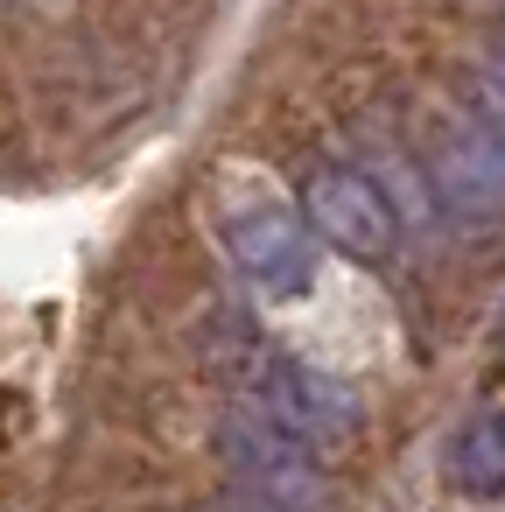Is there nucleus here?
I'll use <instances>...</instances> for the list:
<instances>
[{"label":"nucleus","mask_w":505,"mask_h":512,"mask_svg":"<svg viewBox=\"0 0 505 512\" xmlns=\"http://www.w3.org/2000/svg\"><path fill=\"white\" fill-rule=\"evenodd\" d=\"M225 253L232 267L267 288V295H302L316 281V239H309V218L288 211V204H239L225 218Z\"/></svg>","instance_id":"4"},{"label":"nucleus","mask_w":505,"mask_h":512,"mask_svg":"<svg viewBox=\"0 0 505 512\" xmlns=\"http://www.w3.org/2000/svg\"><path fill=\"white\" fill-rule=\"evenodd\" d=\"M435 183H442V197H449L456 211L491 218V211H505V148H498L484 127L463 120V127L442 141V155H435Z\"/></svg>","instance_id":"5"},{"label":"nucleus","mask_w":505,"mask_h":512,"mask_svg":"<svg viewBox=\"0 0 505 512\" xmlns=\"http://www.w3.org/2000/svg\"><path fill=\"white\" fill-rule=\"evenodd\" d=\"M498 64H505V57H498Z\"/></svg>","instance_id":"8"},{"label":"nucleus","mask_w":505,"mask_h":512,"mask_svg":"<svg viewBox=\"0 0 505 512\" xmlns=\"http://www.w3.org/2000/svg\"><path fill=\"white\" fill-rule=\"evenodd\" d=\"M456 484L470 498H498L505 491V407L491 421H477L463 442H456Z\"/></svg>","instance_id":"6"},{"label":"nucleus","mask_w":505,"mask_h":512,"mask_svg":"<svg viewBox=\"0 0 505 512\" xmlns=\"http://www.w3.org/2000/svg\"><path fill=\"white\" fill-rule=\"evenodd\" d=\"M302 218H309V232H323L351 260H386L393 239H400V218H393L386 190L358 169H337V162L302 176Z\"/></svg>","instance_id":"3"},{"label":"nucleus","mask_w":505,"mask_h":512,"mask_svg":"<svg viewBox=\"0 0 505 512\" xmlns=\"http://www.w3.org/2000/svg\"><path fill=\"white\" fill-rule=\"evenodd\" d=\"M218 449H225V463H232V477H239L246 498L281 505V512H316V498H323L316 449L295 442L288 428H274L267 414H253V407L232 414L225 435H218Z\"/></svg>","instance_id":"2"},{"label":"nucleus","mask_w":505,"mask_h":512,"mask_svg":"<svg viewBox=\"0 0 505 512\" xmlns=\"http://www.w3.org/2000/svg\"><path fill=\"white\" fill-rule=\"evenodd\" d=\"M463 120H470V127H484V134L505 148V64H491V71H477V78H470Z\"/></svg>","instance_id":"7"},{"label":"nucleus","mask_w":505,"mask_h":512,"mask_svg":"<svg viewBox=\"0 0 505 512\" xmlns=\"http://www.w3.org/2000/svg\"><path fill=\"white\" fill-rule=\"evenodd\" d=\"M246 386H253V414H267L274 428H288L309 449H330V442H344L358 428V393L337 372H323V365L267 351V358H253Z\"/></svg>","instance_id":"1"}]
</instances>
